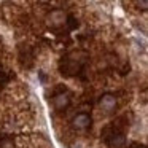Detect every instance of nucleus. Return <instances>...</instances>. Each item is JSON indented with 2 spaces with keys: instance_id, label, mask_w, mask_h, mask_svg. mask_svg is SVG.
Returning a JSON list of instances; mask_svg holds the SVG:
<instances>
[{
  "instance_id": "nucleus-1",
  "label": "nucleus",
  "mask_w": 148,
  "mask_h": 148,
  "mask_svg": "<svg viewBox=\"0 0 148 148\" xmlns=\"http://www.w3.org/2000/svg\"><path fill=\"white\" fill-rule=\"evenodd\" d=\"M88 59H89V56H88L86 51H72L61 59V62H59V70L65 77L78 75L84 69Z\"/></svg>"
},
{
  "instance_id": "nucleus-2",
  "label": "nucleus",
  "mask_w": 148,
  "mask_h": 148,
  "mask_svg": "<svg viewBox=\"0 0 148 148\" xmlns=\"http://www.w3.org/2000/svg\"><path fill=\"white\" fill-rule=\"evenodd\" d=\"M91 123H92V119H91V116L88 113H78L72 119V126L77 131H86L88 127H91Z\"/></svg>"
},
{
  "instance_id": "nucleus-3",
  "label": "nucleus",
  "mask_w": 148,
  "mask_h": 148,
  "mask_svg": "<svg viewBox=\"0 0 148 148\" xmlns=\"http://www.w3.org/2000/svg\"><path fill=\"white\" fill-rule=\"evenodd\" d=\"M100 108L105 115H112L113 112L116 110V97L113 94H103L100 97Z\"/></svg>"
},
{
  "instance_id": "nucleus-4",
  "label": "nucleus",
  "mask_w": 148,
  "mask_h": 148,
  "mask_svg": "<svg viewBox=\"0 0 148 148\" xmlns=\"http://www.w3.org/2000/svg\"><path fill=\"white\" fill-rule=\"evenodd\" d=\"M67 14L64 11H53L48 16V26L51 27H62L64 24H67Z\"/></svg>"
},
{
  "instance_id": "nucleus-5",
  "label": "nucleus",
  "mask_w": 148,
  "mask_h": 148,
  "mask_svg": "<svg viewBox=\"0 0 148 148\" xmlns=\"http://www.w3.org/2000/svg\"><path fill=\"white\" fill-rule=\"evenodd\" d=\"M53 105L56 110H64L70 105V94L69 92H59L53 97Z\"/></svg>"
},
{
  "instance_id": "nucleus-6",
  "label": "nucleus",
  "mask_w": 148,
  "mask_h": 148,
  "mask_svg": "<svg viewBox=\"0 0 148 148\" xmlns=\"http://www.w3.org/2000/svg\"><path fill=\"white\" fill-rule=\"evenodd\" d=\"M19 62L23 67H30L34 64V54L30 46H21L19 48Z\"/></svg>"
},
{
  "instance_id": "nucleus-7",
  "label": "nucleus",
  "mask_w": 148,
  "mask_h": 148,
  "mask_svg": "<svg viewBox=\"0 0 148 148\" xmlns=\"http://www.w3.org/2000/svg\"><path fill=\"white\" fill-rule=\"evenodd\" d=\"M107 142H108L110 148H124L126 145V137L123 132H113L107 137Z\"/></svg>"
},
{
  "instance_id": "nucleus-8",
  "label": "nucleus",
  "mask_w": 148,
  "mask_h": 148,
  "mask_svg": "<svg viewBox=\"0 0 148 148\" xmlns=\"http://www.w3.org/2000/svg\"><path fill=\"white\" fill-rule=\"evenodd\" d=\"M0 148H14V140L8 135L0 137Z\"/></svg>"
},
{
  "instance_id": "nucleus-9",
  "label": "nucleus",
  "mask_w": 148,
  "mask_h": 148,
  "mask_svg": "<svg viewBox=\"0 0 148 148\" xmlns=\"http://www.w3.org/2000/svg\"><path fill=\"white\" fill-rule=\"evenodd\" d=\"M137 5H138V8H142V10H147L148 0H137Z\"/></svg>"
},
{
  "instance_id": "nucleus-10",
  "label": "nucleus",
  "mask_w": 148,
  "mask_h": 148,
  "mask_svg": "<svg viewBox=\"0 0 148 148\" xmlns=\"http://www.w3.org/2000/svg\"><path fill=\"white\" fill-rule=\"evenodd\" d=\"M131 148H147V147H145L143 143H132Z\"/></svg>"
},
{
  "instance_id": "nucleus-11",
  "label": "nucleus",
  "mask_w": 148,
  "mask_h": 148,
  "mask_svg": "<svg viewBox=\"0 0 148 148\" xmlns=\"http://www.w3.org/2000/svg\"><path fill=\"white\" fill-rule=\"evenodd\" d=\"M0 89H2V86H0Z\"/></svg>"
}]
</instances>
